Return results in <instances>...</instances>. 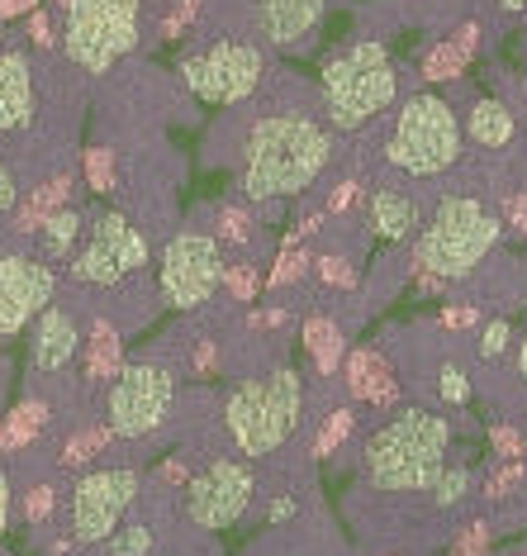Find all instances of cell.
<instances>
[{
  "label": "cell",
  "mask_w": 527,
  "mask_h": 556,
  "mask_svg": "<svg viewBox=\"0 0 527 556\" xmlns=\"http://www.w3.org/2000/svg\"><path fill=\"white\" fill-rule=\"evenodd\" d=\"M518 376L527 381V333H523V343H518Z\"/></svg>",
  "instance_id": "50"
},
{
  "label": "cell",
  "mask_w": 527,
  "mask_h": 556,
  "mask_svg": "<svg viewBox=\"0 0 527 556\" xmlns=\"http://www.w3.org/2000/svg\"><path fill=\"white\" fill-rule=\"evenodd\" d=\"M295 509H299L295 500H271L267 504V523H285V518H295Z\"/></svg>",
  "instance_id": "48"
},
{
  "label": "cell",
  "mask_w": 527,
  "mask_h": 556,
  "mask_svg": "<svg viewBox=\"0 0 527 556\" xmlns=\"http://www.w3.org/2000/svg\"><path fill=\"white\" fill-rule=\"evenodd\" d=\"M309 267H313V257H309L305 238L291 229V233H285V243H281V257H275V267L267 271V286H271V290H291V286L305 281Z\"/></svg>",
  "instance_id": "27"
},
{
  "label": "cell",
  "mask_w": 527,
  "mask_h": 556,
  "mask_svg": "<svg viewBox=\"0 0 527 556\" xmlns=\"http://www.w3.org/2000/svg\"><path fill=\"white\" fill-rule=\"evenodd\" d=\"M527 5V0H504V10H523Z\"/></svg>",
  "instance_id": "52"
},
{
  "label": "cell",
  "mask_w": 527,
  "mask_h": 556,
  "mask_svg": "<svg viewBox=\"0 0 527 556\" xmlns=\"http://www.w3.org/2000/svg\"><path fill=\"white\" fill-rule=\"evenodd\" d=\"M181 81L191 86V96H200L205 105H243L261 91L267 81V53L253 39L237 34H219V39L195 43L181 58Z\"/></svg>",
  "instance_id": "13"
},
{
  "label": "cell",
  "mask_w": 527,
  "mask_h": 556,
  "mask_svg": "<svg viewBox=\"0 0 527 556\" xmlns=\"http://www.w3.org/2000/svg\"><path fill=\"white\" fill-rule=\"evenodd\" d=\"M523 480H527V466H523V462H504L499 471H489V480H485V495H489V500H509L513 490L523 485Z\"/></svg>",
  "instance_id": "37"
},
{
  "label": "cell",
  "mask_w": 527,
  "mask_h": 556,
  "mask_svg": "<svg viewBox=\"0 0 527 556\" xmlns=\"http://www.w3.org/2000/svg\"><path fill=\"white\" fill-rule=\"evenodd\" d=\"M329 0H253V29L271 48H305Z\"/></svg>",
  "instance_id": "18"
},
{
  "label": "cell",
  "mask_w": 527,
  "mask_h": 556,
  "mask_svg": "<svg viewBox=\"0 0 527 556\" xmlns=\"http://www.w3.org/2000/svg\"><path fill=\"white\" fill-rule=\"evenodd\" d=\"M489 552V528L485 523H471L466 533L457 538V547H451V556H485Z\"/></svg>",
  "instance_id": "44"
},
{
  "label": "cell",
  "mask_w": 527,
  "mask_h": 556,
  "mask_svg": "<svg viewBox=\"0 0 527 556\" xmlns=\"http://www.w3.org/2000/svg\"><path fill=\"white\" fill-rule=\"evenodd\" d=\"M0 48H10V29H5V24H0Z\"/></svg>",
  "instance_id": "51"
},
{
  "label": "cell",
  "mask_w": 527,
  "mask_h": 556,
  "mask_svg": "<svg viewBox=\"0 0 527 556\" xmlns=\"http://www.w3.org/2000/svg\"><path fill=\"white\" fill-rule=\"evenodd\" d=\"M257 490V476L243 457H209L200 471L181 485V518L205 533H223L247 514Z\"/></svg>",
  "instance_id": "16"
},
{
  "label": "cell",
  "mask_w": 527,
  "mask_h": 556,
  "mask_svg": "<svg viewBox=\"0 0 527 556\" xmlns=\"http://www.w3.org/2000/svg\"><path fill=\"white\" fill-rule=\"evenodd\" d=\"M466 129L480 148H504L513 138V115H509V105H499V100H475L471 115H466Z\"/></svg>",
  "instance_id": "25"
},
{
  "label": "cell",
  "mask_w": 527,
  "mask_h": 556,
  "mask_svg": "<svg viewBox=\"0 0 527 556\" xmlns=\"http://www.w3.org/2000/svg\"><path fill=\"white\" fill-rule=\"evenodd\" d=\"M143 39V0H72L62 10L57 53L86 81H100L119 67Z\"/></svg>",
  "instance_id": "9"
},
{
  "label": "cell",
  "mask_w": 527,
  "mask_h": 556,
  "mask_svg": "<svg viewBox=\"0 0 527 556\" xmlns=\"http://www.w3.org/2000/svg\"><path fill=\"white\" fill-rule=\"evenodd\" d=\"M53 5H57V15H62V10H67V5H72V0H53Z\"/></svg>",
  "instance_id": "53"
},
{
  "label": "cell",
  "mask_w": 527,
  "mask_h": 556,
  "mask_svg": "<svg viewBox=\"0 0 527 556\" xmlns=\"http://www.w3.org/2000/svg\"><path fill=\"white\" fill-rule=\"evenodd\" d=\"M223 286V248L205 229H176L157 252V295L171 309L200 314Z\"/></svg>",
  "instance_id": "14"
},
{
  "label": "cell",
  "mask_w": 527,
  "mask_h": 556,
  "mask_svg": "<svg viewBox=\"0 0 527 556\" xmlns=\"http://www.w3.org/2000/svg\"><path fill=\"white\" fill-rule=\"evenodd\" d=\"M77 77L81 72H72L62 53H39L29 43L0 48V157L20 167L24 191L72 167V115L62 91Z\"/></svg>",
  "instance_id": "1"
},
{
  "label": "cell",
  "mask_w": 527,
  "mask_h": 556,
  "mask_svg": "<svg viewBox=\"0 0 527 556\" xmlns=\"http://www.w3.org/2000/svg\"><path fill=\"white\" fill-rule=\"evenodd\" d=\"M0 238H5V229H0Z\"/></svg>",
  "instance_id": "54"
},
{
  "label": "cell",
  "mask_w": 527,
  "mask_h": 556,
  "mask_svg": "<svg viewBox=\"0 0 527 556\" xmlns=\"http://www.w3.org/2000/svg\"><path fill=\"white\" fill-rule=\"evenodd\" d=\"M313 267H319V281H323V286H333V290H351V286H357V267H351L347 257H337V252L319 257Z\"/></svg>",
  "instance_id": "39"
},
{
  "label": "cell",
  "mask_w": 527,
  "mask_h": 556,
  "mask_svg": "<svg viewBox=\"0 0 527 556\" xmlns=\"http://www.w3.org/2000/svg\"><path fill=\"white\" fill-rule=\"evenodd\" d=\"M357 191H361L357 181H337L333 195H329V214H347L351 205H357Z\"/></svg>",
  "instance_id": "45"
},
{
  "label": "cell",
  "mask_w": 527,
  "mask_h": 556,
  "mask_svg": "<svg viewBox=\"0 0 527 556\" xmlns=\"http://www.w3.org/2000/svg\"><path fill=\"white\" fill-rule=\"evenodd\" d=\"M15 471H10L5 462H0V538L10 533V523H15Z\"/></svg>",
  "instance_id": "42"
},
{
  "label": "cell",
  "mask_w": 527,
  "mask_h": 556,
  "mask_svg": "<svg viewBox=\"0 0 527 556\" xmlns=\"http://www.w3.org/2000/svg\"><path fill=\"white\" fill-rule=\"evenodd\" d=\"M489 447H494L499 462H523V457H527L523 433H518V428H509V424H494V428H489Z\"/></svg>",
  "instance_id": "38"
},
{
  "label": "cell",
  "mask_w": 527,
  "mask_h": 556,
  "mask_svg": "<svg viewBox=\"0 0 527 556\" xmlns=\"http://www.w3.org/2000/svg\"><path fill=\"white\" fill-rule=\"evenodd\" d=\"M62 290V271L43 262L24 238H0V348L39 319Z\"/></svg>",
  "instance_id": "15"
},
{
  "label": "cell",
  "mask_w": 527,
  "mask_h": 556,
  "mask_svg": "<svg viewBox=\"0 0 527 556\" xmlns=\"http://www.w3.org/2000/svg\"><path fill=\"white\" fill-rule=\"evenodd\" d=\"M219 362H223V357H219V343L200 333V338H191V348H185L181 371L191 376V381H215V376H219Z\"/></svg>",
  "instance_id": "32"
},
{
  "label": "cell",
  "mask_w": 527,
  "mask_h": 556,
  "mask_svg": "<svg viewBox=\"0 0 527 556\" xmlns=\"http://www.w3.org/2000/svg\"><path fill=\"white\" fill-rule=\"evenodd\" d=\"M86 219H91V214H86L81 205H62V210L48 214V219L39 224V229H34L29 248L39 252L43 262H53V267L62 271V267H67V257H72V252L81 248V238H86Z\"/></svg>",
  "instance_id": "22"
},
{
  "label": "cell",
  "mask_w": 527,
  "mask_h": 556,
  "mask_svg": "<svg viewBox=\"0 0 527 556\" xmlns=\"http://www.w3.org/2000/svg\"><path fill=\"white\" fill-rule=\"evenodd\" d=\"M437 395H442V404H466V400H471V376L461 371V366H442Z\"/></svg>",
  "instance_id": "40"
},
{
  "label": "cell",
  "mask_w": 527,
  "mask_h": 556,
  "mask_svg": "<svg viewBox=\"0 0 527 556\" xmlns=\"http://www.w3.org/2000/svg\"><path fill=\"white\" fill-rule=\"evenodd\" d=\"M138 495H143V471L133 462L119 466H91V471L72 476L67 495H62V518L57 533L77 552H95L119 533V523L133 514Z\"/></svg>",
  "instance_id": "10"
},
{
  "label": "cell",
  "mask_w": 527,
  "mask_h": 556,
  "mask_svg": "<svg viewBox=\"0 0 527 556\" xmlns=\"http://www.w3.org/2000/svg\"><path fill=\"white\" fill-rule=\"evenodd\" d=\"M81 338H86V309L67 286L57 290L53 305L39 309L29 324V395H43L62 409V419L91 414L95 404L81 395Z\"/></svg>",
  "instance_id": "6"
},
{
  "label": "cell",
  "mask_w": 527,
  "mask_h": 556,
  "mask_svg": "<svg viewBox=\"0 0 527 556\" xmlns=\"http://www.w3.org/2000/svg\"><path fill=\"white\" fill-rule=\"evenodd\" d=\"M475 39H480V29H475V24H466L457 39H442L428 58H423V77H428V81H457L461 72H466V62L475 58Z\"/></svg>",
  "instance_id": "24"
},
{
  "label": "cell",
  "mask_w": 527,
  "mask_h": 556,
  "mask_svg": "<svg viewBox=\"0 0 527 556\" xmlns=\"http://www.w3.org/2000/svg\"><path fill=\"white\" fill-rule=\"evenodd\" d=\"M147 262H153V238L129 210H95L86 219L81 248L62 267V286L81 295L86 305L110 295H157L143 286ZM162 300V295H157Z\"/></svg>",
  "instance_id": "3"
},
{
  "label": "cell",
  "mask_w": 527,
  "mask_h": 556,
  "mask_svg": "<svg viewBox=\"0 0 527 556\" xmlns=\"http://www.w3.org/2000/svg\"><path fill=\"white\" fill-rule=\"evenodd\" d=\"M29 20V48H39V53H57V43H62V29L53 24V10H34V15H24Z\"/></svg>",
  "instance_id": "36"
},
{
  "label": "cell",
  "mask_w": 527,
  "mask_h": 556,
  "mask_svg": "<svg viewBox=\"0 0 527 556\" xmlns=\"http://www.w3.org/2000/svg\"><path fill=\"white\" fill-rule=\"evenodd\" d=\"M367 229L381 243H409L423 229V205L419 195L404 191L399 181H375L367 191Z\"/></svg>",
  "instance_id": "20"
},
{
  "label": "cell",
  "mask_w": 527,
  "mask_h": 556,
  "mask_svg": "<svg viewBox=\"0 0 527 556\" xmlns=\"http://www.w3.org/2000/svg\"><path fill=\"white\" fill-rule=\"evenodd\" d=\"M451 442V424L433 409H404L395 414L385 428H375L367 438V476L375 490L390 495H413V490H433L437 471H442Z\"/></svg>",
  "instance_id": "7"
},
{
  "label": "cell",
  "mask_w": 527,
  "mask_h": 556,
  "mask_svg": "<svg viewBox=\"0 0 527 556\" xmlns=\"http://www.w3.org/2000/svg\"><path fill=\"white\" fill-rule=\"evenodd\" d=\"M333 153V138L305 105H281L257 115L237 143V186L253 205L291 200L319 181L323 162Z\"/></svg>",
  "instance_id": "2"
},
{
  "label": "cell",
  "mask_w": 527,
  "mask_h": 556,
  "mask_svg": "<svg viewBox=\"0 0 527 556\" xmlns=\"http://www.w3.org/2000/svg\"><path fill=\"white\" fill-rule=\"evenodd\" d=\"M195 476V462H191V452H176V457L162 462V471H157V485L162 490H176V485H185V480Z\"/></svg>",
  "instance_id": "41"
},
{
  "label": "cell",
  "mask_w": 527,
  "mask_h": 556,
  "mask_svg": "<svg viewBox=\"0 0 527 556\" xmlns=\"http://www.w3.org/2000/svg\"><path fill=\"white\" fill-rule=\"evenodd\" d=\"M351 428H357V414L351 409H333L329 419H323V428H319V438H313V447H309V457L313 462H323V457H333L337 447L351 438Z\"/></svg>",
  "instance_id": "31"
},
{
  "label": "cell",
  "mask_w": 527,
  "mask_h": 556,
  "mask_svg": "<svg viewBox=\"0 0 527 556\" xmlns=\"http://www.w3.org/2000/svg\"><path fill=\"white\" fill-rule=\"evenodd\" d=\"M471 495V471L466 466H442L433 480V500H437V509H457L461 500Z\"/></svg>",
  "instance_id": "33"
},
{
  "label": "cell",
  "mask_w": 527,
  "mask_h": 556,
  "mask_svg": "<svg viewBox=\"0 0 527 556\" xmlns=\"http://www.w3.org/2000/svg\"><path fill=\"white\" fill-rule=\"evenodd\" d=\"M305 348H309L313 371H319V376L343 371V362H347V338H343V328H337L329 314H309V319H305Z\"/></svg>",
  "instance_id": "23"
},
{
  "label": "cell",
  "mask_w": 527,
  "mask_h": 556,
  "mask_svg": "<svg viewBox=\"0 0 527 556\" xmlns=\"http://www.w3.org/2000/svg\"><path fill=\"white\" fill-rule=\"evenodd\" d=\"M343 366H347V390H351V400H367V404H375V409H395L399 386H395L390 362H385L381 352H375V348H357Z\"/></svg>",
  "instance_id": "21"
},
{
  "label": "cell",
  "mask_w": 527,
  "mask_h": 556,
  "mask_svg": "<svg viewBox=\"0 0 527 556\" xmlns=\"http://www.w3.org/2000/svg\"><path fill=\"white\" fill-rule=\"evenodd\" d=\"M195 20H200V0H171L167 15L157 20V34H162V39H181Z\"/></svg>",
  "instance_id": "35"
},
{
  "label": "cell",
  "mask_w": 527,
  "mask_h": 556,
  "mask_svg": "<svg viewBox=\"0 0 527 556\" xmlns=\"http://www.w3.org/2000/svg\"><path fill=\"white\" fill-rule=\"evenodd\" d=\"M504 352H509V319L485 324V333H480V357H485V362H499Z\"/></svg>",
  "instance_id": "43"
},
{
  "label": "cell",
  "mask_w": 527,
  "mask_h": 556,
  "mask_svg": "<svg viewBox=\"0 0 527 556\" xmlns=\"http://www.w3.org/2000/svg\"><path fill=\"white\" fill-rule=\"evenodd\" d=\"M504 214H509L513 229H518V233L527 238V191H513V195L504 200Z\"/></svg>",
  "instance_id": "46"
},
{
  "label": "cell",
  "mask_w": 527,
  "mask_h": 556,
  "mask_svg": "<svg viewBox=\"0 0 527 556\" xmlns=\"http://www.w3.org/2000/svg\"><path fill=\"white\" fill-rule=\"evenodd\" d=\"M110 447H115V433H110V424L100 419V414H77V419H67V424L57 428L48 462H53L57 476H81V471H91V466L105 462Z\"/></svg>",
  "instance_id": "19"
},
{
  "label": "cell",
  "mask_w": 527,
  "mask_h": 556,
  "mask_svg": "<svg viewBox=\"0 0 527 556\" xmlns=\"http://www.w3.org/2000/svg\"><path fill=\"white\" fill-rule=\"evenodd\" d=\"M176 386H181V366L167 352H143V357H124L119 376L100 395V419L124 447L157 438L171 424Z\"/></svg>",
  "instance_id": "8"
},
{
  "label": "cell",
  "mask_w": 527,
  "mask_h": 556,
  "mask_svg": "<svg viewBox=\"0 0 527 556\" xmlns=\"http://www.w3.org/2000/svg\"><path fill=\"white\" fill-rule=\"evenodd\" d=\"M20 200H24V176H20L15 162H5V157H0V224H10V219H15Z\"/></svg>",
  "instance_id": "34"
},
{
  "label": "cell",
  "mask_w": 527,
  "mask_h": 556,
  "mask_svg": "<svg viewBox=\"0 0 527 556\" xmlns=\"http://www.w3.org/2000/svg\"><path fill=\"white\" fill-rule=\"evenodd\" d=\"M461 148H466V134L457 124V110L442 96H409L395 115L385 157L413 181H433V176H447L457 167Z\"/></svg>",
  "instance_id": "12"
},
{
  "label": "cell",
  "mask_w": 527,
  "mask_h": 556,
  "mask_svg": "<svg viewBox=\"0 0 527 556\" xmlns=\"http://www.w3.org/2000/svg\"><path fill=\"white\" fill-rule=\"evenodd\" d=\"M499 233L504 224H499L494 205H485L475 191H447L423 219V229L413 233L409 257L437 281H461L499 248Z\"/></svg>",
  "instance_id": "5"
},
{
  "label": "cell",
  "mask_w": 527,
  "mask_h": 556,
  "mask_svg": "<svg viewBox=\"0 0 527 556\" xmlns=\"http://www.w3.org/2000/svg\"><path fill=\"white\" fill-rule=\"evenodd\" d=\"M153 542H157L153 523H129V518H124L119 533L110 538L105 547H95V556H147V552H153Z\"/></svg>",
  "instance_id": "30"
},
{
  "label": "cell",
  "mask_w": 527,
  "mask_h": 556,
  "mask_svg": "<svg viewBox=\"0 0 527 556\" xmlns=\"http://www.w3.org/2000/svg\"><path fill=\"white\" fill-rule=\"evenodd\" d=\"M305 419V376L295 366H271L237 381L219 404V433L243 462H267L295 438Z\"/></svg>",
  "instance_id": "4"
},
{
  "label": "cell",
  "mask_w": 527,
  "mask_h": 556,
  "mask_svg": "<svg viewBox=\"0 0 527 556\" xmlns=\"http://www.w3.org/2000/svg\"><path fill=\"white\" fill-rule=\"evenodd\" d=\"M86 309V305H81ZM124 366V328L110 314L86 309V338H81V395L100 404L105 386L119 376Z\"/></svg>",
  "instance_id": "17"
},
{
  "label": "cell",
  "mask_w": 527,
  "mask_h": 556,
  "mask_svg": "<svg viewBox=\"0 0 527 556\" xmlns=\"http://www.w3.org/2000/svg\"><path fill=\"white\" fill-rule=\"evenodd\" d=\"M81 181H86V191L100 195V200H110L119 191V153L115 148H105V143H91L81 153Z\"/></svg>",
  "instance_id": "26"
},
{
  "label": "cell",
  "mask_w": 527,
  "mask_h": 556,
  "mask_svg": "<svg viewBox=\"0 0 527 556\" xmlns=\"http://www.w3.org/2000/svg\"><path fill=\"white\" fill-rule=\"evenodd\" d=\"M323 115H329L333 129L357 134L367 129L375 115L395 105L399 96V77H395V62L381 43H351L347 53H337L329 67H323Z\"/></svg>",
  "instance_id": "11"
},
{
  "label": "cell",
  "mask_w": 527,
  "mask_h": 556,
  "mask_svg": "<svg viewBox=\"0 0 527 556\" xmlns=\"http://www.w3.org/2000/svg\"><path fill=\"white\" fill-rule=\"evenodd\" d=\"M34 10H39V0H0V24L20 20V15H34Z\"/></svg>",
  "instance_id": "47"
},
{
  "label": "cell",
  "mask_w": 527,
  "mask_h": 556,
  "mask_svg": "<svg viewBox=\"0 0 527 556\" xmlns=\"http://www.w3.org/2000/svg\"><path fill=\"white\" fill-rule=\"evenodd\" d=\"M475 319V309L471 305H461V309H442V328H466Z\"/></svg>",
  "instance_id": "49"
},
{
  "label": "cell",
  "mask_w": 527,
  "mask_h": 556,
  "mask_svg": "<svg viewBox=\"0 0 527 556\" xmlns=\"http://www.w3.org/2000/svg\"><path fill=\"white\" fill-rule=\"evenodd\" d=\"M257 290H261V267H257L253 257L223 262V286H219V295L229 300V305H253Z\"/></svg>",
  "instance_id": "29"
},
{
  "label": "cell",
  "mask_w": 527,
  "mask_h": 556,
  "mask_svg": "<svg viewBox=\"0 0 527 556\" xmlns=\"http://www.w3.org/2000/svg\"><path fill=\"white\" fill-rule=\"evenodd\" d=\"M215 224H219V243H229V248H253L257 243V214L247 210V205H237V200H223L219 214H215Z\"/></svg>",
  "instance_id": "28"
}]
</instances>
